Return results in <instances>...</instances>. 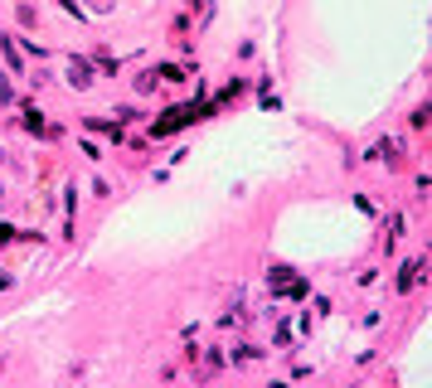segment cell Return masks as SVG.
Returning a JSON list of instances; mask_svg holds the SVG:
<instances>
[{
    "label": "cell",
    "instance_id": "obj_1",
    "mask_svg": "<svg viewBox=\"0 0 432 388\" xmlns=\"http://www.w3.org/2000/svg\"><path fill=\"white\" fill-rule=\"evenodd\" d=\"M185 122H194V112H190V107H175V112H166V122L151 127V136H166V131H175V127H185Z\"/></svg>",
    "mask_w": 432,
    "mask_h": 388
},
{
    "label": "cell",
    "instance_id": "obj_6",
    "mask_svg": "<svg viewBox=\"0 0 432 388\" xmlns=\"http://www.w3.org/2000/svg\"><path fill=\"white\" fill-rule=\"evenodd\" d=\"M0 199H5V190H0Z\"/></svg>",
    "mask_w": 432,
    "mask_h": 388
},
{
    "label": "cell",
    "instance_id": "obj_3",
    "mask_svg": "<svg viewBox=\"0 0 432 388\" xmlns=\"http://www.w3.org/2000/svg\"><path fill=\"white\" fill-rule=\"evenodd\" d=\"M25 127H29V131H44V117L34 112V107H29V112H25Z\"/></svg>",
    "mask_w": 432,
    "mask_h": 388
},
{
    "label": "cell",
    "instance_id": "obj_5",
    "mask_svg": "<svg viewBox=\"0 0 432 388\" xmlns=\"http://www.w3.org/2000/svg\"><path fill=\"white\" fill-rule=\"evenodd\" d=\"M10 238H15V229H5V224H0V248H5Z\"/></svg>",
    "mask_w": 432,
    "mask_h": 388
},
{
    "label": "cell",
    "instance_id": "obj_4",
    "mask_svg": "<svg viewBox=\"0 0 432 388\" xmlns=\"http://www.w3.org/2000/svg\"><path fill=\"white\" fill-rule=\"evenodd\" d=\"M88 5H92L97 15H107V10H112V0H88Z\"/></svg>",
    "mask_w": 432,
    "mask_h": 388
},
{
    "label": "cell",
    "instance_id": "obj_2",
    "mask_svg": "<svg viewBox=\"0 0 432 388\" xmlns=\"http://www.w3.org/2000/svg\"><path fill=\"white\" fill-rule=\"evenodd\" d=\"M68 83H73V88H88V83H92V68H88L83 59H68Z\"/></svg>",
    "mask_w": 432,
    "mask_h": 388
}]
</instances>
